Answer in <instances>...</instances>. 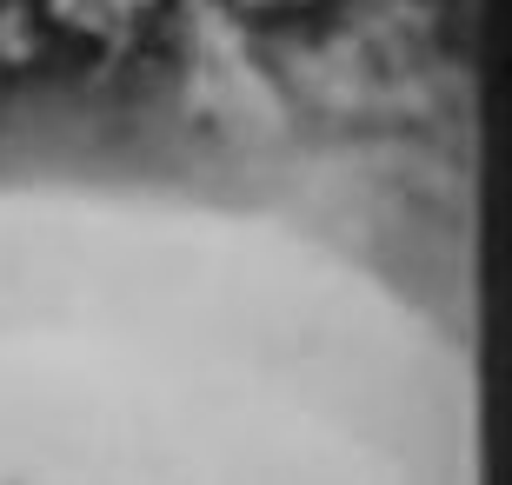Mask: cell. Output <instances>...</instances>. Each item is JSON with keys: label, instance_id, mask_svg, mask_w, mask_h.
<instances>
[{"label": "cell", "instance_id": "obj_1", "mask_svg": "<svg viewBox=\"0 0 512 485\" xmlns=\"http://www.w3.org/2000/svg\"><path fill=\"white\" fill-rule=\"evenodd\" d=\"M453 233L353 153L0 120V485H479Z\"/></svg>", "mask_w": 512, "mask_h": 485}]
</instances>
